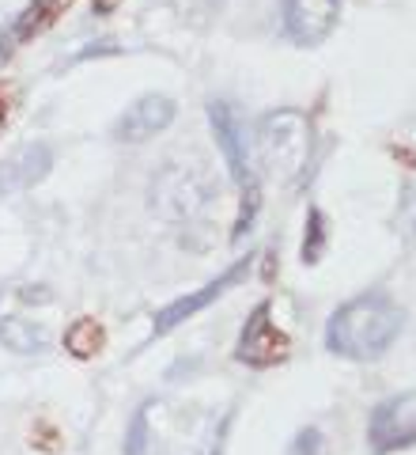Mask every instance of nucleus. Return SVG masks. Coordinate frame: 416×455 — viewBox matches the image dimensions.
<instances>
[{
	"label": "nucleus",
	"mask_w": 416,
	"mask_h": 455,
	"mask_svg": "<svg viewBox=\"0 0 416 455\" xmlns=\"http://www.w3.org/2000/svg\"><path fill=\"white\" fill-rule=\"evenodd\" d=\"M12 53H16V38H12V31H0V65H8Z\"/></svg>",
	"instance_id": "obj_21"
},
{
	"label": "nucleus",
	"mask_w": 416,
	"mask_h": 455,
	"mask_svg": "<svg viewBox=\"0 0 416 455\" xmlns=\"http://www.w3.org/2000/svg\"><path fill=\"white\" fill-rule=\"evenodd\" d=\"M405 331V307H401L390 292H364L341 304L326 323V349L334 357L371 364L382 361L390 346Z\"/></svg>",
	"instance_id": "obj_1"
},
{
	"label": "nucleus",
	"mask_w": 416,
	"mask_h": 455,
	"mask_svg": "<svg viewBox=\"0 0 416 455\" xmlns=\"http://www.w3.org/2000/svg\"><path fill=\"white\" fill-rule=\"evenodd\" d=\"M257 156L280 187H295L310 160V122L303 110L280 107L257 122Z\"/></svg>",
	"instance_id": "obj_3"
},
{
	"label": "nucleus",
	"mask_w": 416,
	"mask_h": 455,
	"mask_svg": "<svg viewBox=\"0 0 416 455\" xmlns=\"http://www.w3.org/2000/svg\"><path fill=\"white\" fill-rule=\"evenodd\" d=\"M205 110H208L212 133H216V145H220L224 160H227V171H232V182L239 187V217H235L232 243H242V235L254 228L257 209H262V182H257L250 137H247V125H242V118L235 114L232 103H224V99H212Z\"/></svg>",
	"instance_id": "obj_2"
},
{
	"label": "nucleus",
	"mask_w": 416,
	"mask_h": 455,
	"mask_svg": "<svg viewBox=\"0 0 416 455\" xmlns=\"http://www.w3.org/2000/svg\"><path fill=\"white\" fill-rule=\"evenodd\" d=\"M0 346L20 353V357H31V353L46 349V331L20 315H0Z\"/></svg>",
	"instance_id": "obj_12"
},
{
	"label": "nucleus",
	"mask_w": 416,
	"mask_h": 455,
	"mask_svg": "<svg viewBox=\"0 0 416 455\" xmlns=\"http://www.w3.org/2000/svg\"><path fill=\"white\" fill-rule=\"evenodd\" d=\"M103 53H118V46H114L110 38H103V42H91V50H83V53H76L73 61L80 65V61H88V57H103Z\"/></svg>",
	"instance_id": "obj_19"
},
{
	"label": "nucleus",
	"mask_w": 416,
	"mask_h": 455,
	"mask_svg": "<svg viewBox=\"0 0 416 455\" xmlns=\"http://www.w3.org/2000/svg\"><path fill=\"white\" fill-rule=\"evenodd\" d=\"M53 171V148L46 140H31V145H20L16 152H8L0 160V194H23L35 190L42 179Z\"/></svg>",
	"instance_id": "obj_10"
},
{
	"label": "nucleus",
	"mask_w": 416,
	"mask_h": 455,
	"mask_svg": "<svg viewBox=\"0 0 416 455\" xmlns=\"http://www.w3.org/2000/svg\"><path fill=\"white\" fill-rule=\"evenodd\" d=\"M288 455H329V440L318 425H307V429H299Z\"/></svg>",
	"instance_id": "obj_16"
},
{
	"label": "nucleus",
	"mask_w": 416,
	"mask_h": 455,
	"mask_svg": "<svg viewBox=\"0 0 416 455\" xmlns=\"http://www.w3.org/2000/svg\"><path fill=\"white\" fill-rule=\"evenodd\" d=\"M31 444L38 451H61V436H57V429H53L50 421H38L35 433H31Z\"/></svg>",
	"instance_id": "obj_17"
},
{
	"label": "nucleus",
	"mask_w": 416,
	"mask_h": 455,
	"mask_svg": "<svg viewBox=\"0 0 416 455\" xmlns=\"http://www.w3.org/2000/svg\"><path fill=\"white\" fill-rule=\"evenodd\" d=\"M329 247V224H326V212L318 205L307 209V224H303V243H299V262L303 266H318L322 254Z\"/></svg>",
	"instance_id": "obj_14"
},
{
	"label": "nucleus",
	"mask_w": 416,
	"mask_h": 455,
	"mask_svg": "<svg viewBox=\"0 0 416 455\" xmlns=\"http://www.w3.org/2000/svg\"><path fill=\"white\" fill-rule=\"evenodd\" d=\"M152 209L170 224L197 220L208 209V202L216 197L212 179L197 164H167L160 175L152 179Z\"/></svg>",
	"instance_id": "obj_4"
},
{
	"label": "nucleus",
	"mask_w": 416,
	"mask_h": 455,
	"mask_svg": "<svg viewBox=\"0 0 416 455\" xmlns=\"http://www.w3.org/2000/svg\"><path fill=\"white\" fill-rule=\"evenodd\" d=\"M232 421H235V410H227V418L220 421V429H216V436H212V444L200 451V455H224V448H227V433H232Z\"/></svg>",
	"instance_id": "obj_18"
},
{
	"label": "nucleus",
	"mask_w": 416,
	"mask_h": 455,
	"mask_svg": "<svg viewBox=\"0 0 416 455\" xmlns=\"http://www.w3.org/2000/svg\"><path fill=\"white\" fill-rule=\"evenodd\" d=\"M8 114H12V99L4 88H0V133H4V125H8Z\"/></svg>",
	"instance_id": "obj_22"
},
{
	"label": "nucleus",
	"mask_w": 416,
	"mask_h": 455,
	"mask_svg": "<svg viewBox=\"0 0 416 455\" xmlns=\"http://www.w3.org/2000/svg\"><path fill=\"white\" fill-rule=\"evenodd\" d=\"M175 99L170 95H140L133 107H129L118 122H114V140H122V145H140V140H148L155 133H163L170 122H175Z\"/></svg>",
	"instance_id": "obj_9"
},
{
	"label": "nucleus",
	"mask_w": 416,
	"mask_h": 455,
	"mask_svg": "<svg viewBox=\"0 0 416 455\" xmlns=\"http://www.w3.org/2000/svg\"><path fill=\"white\" fill-rule=\"evenodd\" d=\"M292 357V338L272 319V300H257L235 341V361L247 368H277Z\"/></svg>",
	"instance_id": "obj_5"
},
{
	"label": "nucleus",
	"mask_w": 416,
	"mask_h": 455,
	"mask_svg": "<svg viewBox=\"0 0 416 455\" xmlns=\"http://www.w3.org/2000/svg\"><path fill=\"white\" fill-rule=\"evenodd\" d=\"M73 4H76V0H31V4H27L16 16V23L8 27L12 38H16V46H23V42H31L38 35H46Z\"/></svg>",
	"instance_id": "obj_11"
},
{
	"label": "nucleus",
	"mask_w": 416,
	"mask_h": 455,
	"mask_svg": "<svg viewBox=\"0 0 416 455\" xmlns=\"http://www.w3.org/2000/svg\"><path fill=\"white\" fill-rule=\"evenodd\" d=\"M118 4H122V0H91V16L106 20V16H114V12H118Z\"/></svg>",
	"instance_id": "obj_20"
},
{
	"label": "nucleus",
	"mask_w": 416,
	"mask_h": 455,
	"mask_svg": "<svg viewBox=\"0 0 416 455\" xmlns=\"http://www.w3.org/2000/svg\"><path fill=\"white\" fill-rule=\"evenodd\" d=\"M416 444V391L390 395L367 418V448L375 455H394Z\"/></svg>",
	"instance_id": "obj_7"
},
{
	"label": "nucleus",
	"mask_w": 416,
	"mask_h": 455,
	"mask_svg": "<svg viewBox=\"0 0 416 455\" xmlns=\"http://www.w3.org/2000/svg\"><path fill=\"white\" fill-rule=\"evenodd\" d=\"M106 346V331H103V323L91 319V315H80L73 326L65 331V353L68 357H76V361H91L98 357Z\"/></svg>",
	"instance_id": "obj_13"
},
{
	"label": "nucleus",
	"mask_w": 416,
	"mask_h": 455,
	"mask_svg": "<svg viewBox=\"0 0 416 455\" xmlns=\"http://www.w3.org/2000/svg\"><path fill=\"white\" fill-rule=\"evenodd\" d=\"M155 403H140L137 406V414L133 421H129V429H125V444H122V455H148L152 448V425H148V410Z\"/></svg>",
	"instance_id": "obj_15"
},
{
	"label": "nucleus",
	"mask_w": 416,
	"mask_h": 455,
	"mask_svg": "<svg viewBox=\"0 0 416 455\" xmlns=\"http://www.w3.org/2000/svg\"><path fill=\"white\" fill-rule=\"evenodd\" d=\"M284 35L299 50H314L337 31L341 23V0H284L280 12Z\"/></svg>",
	"instance_id": "obj_8"
},
{
	"label": "nucleus",
	"mask_w": 416,
	"mask_h": 455,
	"mask_svg": "<svg viewBox=\"0 0 416 455\" xmlns=\"http://www.w3.org/2000/svg\"><path fill=\"white\" fill-rule=\"evenodd\" d=\"M254 259H257V254H254V251H247V254H242V259H235L232 266H227L216 281L200 284L197 292H190V296H178V300H170L167 307H160V311H155V319H152V338H167L170 331H178V326H182L185 319L200 315V311H205V307H212L216 300H224V296L232 292V289H239V284L247 281V274L254 269Z\"/></svg>",
	"instance_id": "obj_6"
}]
</instances>
